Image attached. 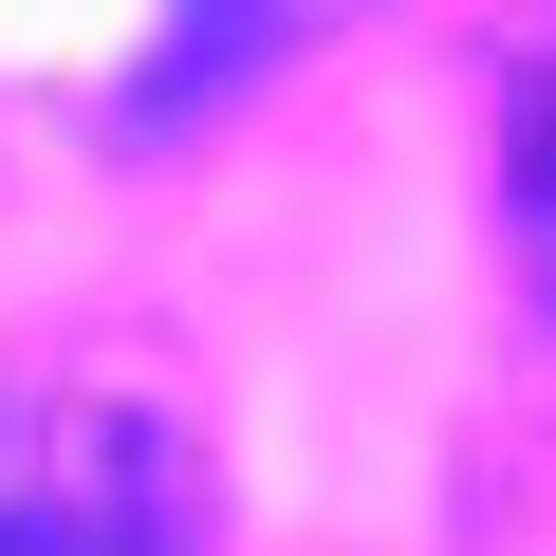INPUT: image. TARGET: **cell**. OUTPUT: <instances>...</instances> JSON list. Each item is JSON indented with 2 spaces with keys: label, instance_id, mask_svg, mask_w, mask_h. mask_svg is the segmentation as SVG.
I'll return each instance as SVG.
<instances>
[{
  "label": "cell",
  "instance_id": "obj_1",
  "mask_svg": "<svg viewBox=\"0 0 556 556\" xmlns=\"http://www.w3.org/2000/svg\"><path fill=\"white\" fill-rule=\"evenodd\" d=\"M0 556H204V464L130 390L0 371Z\"/></svg>",
  "mask_w": 556,
  "mask_h": 556
},
{
  "label": "cell",
  "instance_id": "obj_2",
  "mask_svg": "<svg viewBox=\"0 0 556 556\" xmlns=\"http://www.w3.org/2000/svg\"><path fill=\"white\" fill-rule=\"evenodd\" d=\"M353 0H167V38L130 56V93H112V130H186V112H223L260 56H298V38H334Z\"/></svg>",
  "mask_w": 556,
  "mask_h": 556
},
{
  "label": "cell",
  "instance_id": "obj_3",
  "mask_svg": "<svg viewBox=\"0 0 556 556\" xmlns=\"http://www.w3.org/2000/svg\"><path fill=\"white\" fill-rule=\"evenodd\" d=\"M501 204H519V278H538V316H556V56L519 75V130H501Z\"/></svg>",
  "mask_w": 556,
  "mask_h": 556
}]
</instances>
